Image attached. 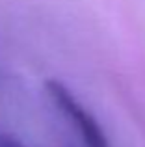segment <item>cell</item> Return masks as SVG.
<instances>
[{"instance_id": "6da1fadb", "label": "cell", "mask_w": 145, "mask_h": 147, "mask_svg": "<svg viewBox=\"0 0 145 147\" xmlns=\"http://www.w3.org/2000/svg\"><path fill=\"white\" fill-rule=\"evenodd\" d=\"M45 88H47L48 97L56 104V108L69 119V123L80 134L84 147H112L108 136L104 134L95 115L71 93V90L65 84L58 82V80H47Z\"/></svg>"}, {"instance_id": "7a4b0ae2", "label": "cell", "mask_w": 145, "mask_h": 147, "mask_svg": "<svg viewBox=\"0 0 145 147\" xmlns=\"http://www.w3.org/2000/svg\"><path fill=\"white\" fill-rule=\"evenodd\" d=\"M0 147H24V144L11 134H0Z\"/></svg>"}]
</instances>
